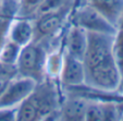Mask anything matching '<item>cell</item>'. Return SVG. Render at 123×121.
Instances as JSON below:
<instances>
[{"label":"cell","instance_id":"17","mask_svg":"<svg viewBox=\"0 0 123 121\" xmlns=\"http://www.w3.org/2000/svg\"><path fill=\"white\" fill-rule=\"evenodd\" d=\"M44 0H20L19 10L16 16L19 18H28L33 19L35 12L37 11L39 6Z\"/></svg>","mask_w":123,"mask_h":121},{"label":"cell","instance_id":"20","mask_svg":"<svg viewBox=\"0 0 123 121\" xmlns=\"http://www.w3.org/2000/svg\"><path fill=\"white\" fill-rule=\"evenodd\" d=\"M18 107H1L0 108V121L16 120Z\"/></svg>","mask_w":123,"mask_h":121},{"label":"cell","instance_id":"11","mask_svg":"<svg viewBox=\"0 0 123 121\" xmlns=\"http://www.w3.org/2000/svg\"><path fill=\"white\" fill-rule=\"evenodd\" d=\"M89 99L81 96H75L65 99L61 102L59 114L60 119L69 121L85 120L86 109L88 106Z\"/></svg>","mask_w":123,"mask_h":121},{"label":"cell","instance_id":"16","mask_svg":"<svg viewBox=\"0 0 123 121\" xmlns=\"http://www.w3.org/2000/svg\"><path fill=\"white\" fill-rule=\"evenodd\" d=\"M111 56L121 74H123V30H118L112 44Z\"/></svg>","mask_w":123,"mask_h":121},{"label":"cell","instance_id":"21","mask_svg":"<svg viewBox=\"0 0 123 121\" xmlns=\"http://www.w3.org/2000/svg\"><path fill=\"white\" fill-rule=\"evenodd\" d=\"M116 93H118V94H120L121 96H123V74H121L120 82H119V85H118V89H117Z\"/></svg>","mask_w":123,"mask_h":121},{"label":"cell","instance_id":"6","mask_svg":"<svg viewBox=\"0 0 123 121\" xmlns=\"http://www.w3.org/2000/svg\"><path fill=\"white\" fill-rule=\"evenodd\" d=\"M37 85L35 80L27 76H15L9 82L5 91L0 94V108L18 107L32 94Z\"/></svg>","mask_w":123,"mask_h":121},{"label":"cell","instance_id":"7","mask_svg":"<svg viewBox=\"0 0 123 121\" xmlns=\"http://www.w3.org/2000/svg\"><path fill=\"white\" fill-rule=\"evenodd\" d=\"M86 68L82 60L73 58L63 50V64L59 83L63 87H79L85 84Z\"/></svg>","mask_w":123,"mask_h":121},{"label":"cell","instance_id":"13","mask_svg":"<svg viewBox=\"0 0 123 121\" xmlns=\"http://www.w3.org/2000/svg\"><path fill=\"white\" fill-rule=\"evenodd\" d=\"M63 64V46L59 49L52 50L47 54L46 58V79H49L51 81L59 83L61 69Z\"/></svg>","mask_w":123,"mask_h":121},{"label":"cell","instance_id":"10","mask_svg":"<svg viewBox=\"0 0 123 121\" xmlns=\"http://www.w3.org/2000/svg\"><path fill=\"white\" fill-rule=\"evenodd\" d=\"M85 3L97 10L109 23L119 28L123 16V0H85Z\"/></svg>","mask_w":123,"mask_h":121},{"label":"cell","instance_id":"2","mask_svg":"<svg viewBox=\"0 0 123 121\" xmlns=\"http://www.w3.org/2000/svg\"><path fill=\"white\" fill-rule=\"evenodd\" d=\"M121 73L112 56H108L99 63L86 69L85 85L106 93H116Z\"/></svg>","mask_w":123,"mask_h":121},{"label":"cell","instance_id":"12","mask_svg":"<svg viewBox=\"0 0 123 121\" xmlns=\"http://www.w3.org/2000/svg\"><path fill=\"white\" fill-rule=\"evenodd\" d=\"M118 108L111 102H99L89 100L85 114L86 121H105L118 119Z\"/></svg>","mask_w":123,"mask_h":121},{"label":"cell","instance_id":"3","mask_svg":"<svg viewBox=\"0 0 123 121\" xmlns=\"http://www.w3.org/2000/svg\"><path fill=\"white\" fill-rule=\"evenodd\" d=\"M72 3L63 6L56 11L45 13L33 20L34 22V42H42L48 38L62 35L67 28L70 14L72 11Z\"/></svg>","mask_w":123,"mask_h":121},{"label":"cell","instance_id":"9","mask_svg":"<svg viewBox=\"0 0 123 121\" xmlns=\"http://www.w3.org/2000/svg\"><path fill=\"white\" fill-rule=\"evenodd\" d=\"M8 38L19 46L23 47L34 38V22L28 18L15 16L11 21L8 30Z\"/></svg>","mask_w":123,"mask_h":121},{"label":"cell","instance_id":"1","mask_svg":"<svg viewBox=\"0 0 123 121\" xmlns=\"http://www.w3.org/2000/svg\"><path fill=\"white\" fill-rule=\"evenodd\" d=\"M48 51L42 42L32 40L23 46L16 61L18 74L20 76H27L35 80L37 83L46 79V58Z\"/></svg>","mask_w":123,"mask_h":121},{"label":"cell","instance_id":"19","mask_svg":"<svg viewBox=\"0 0 123 121\" xmlns=\"http://www.w3.org/2000/svg\"><path fill=\"white\" fill-rule=\"evenodd\" d=\"M13 19L11 18H7V16H0V50L2 47L3 43L6 42L8 36V30H9V25Z\"/></svg>","mask_w":123,"mask_h":121},{"label":"cell","instance_id":"22","mask_svg":"<svg viewBox=\"0 0 123 121\" xmlns=\"http://www.w3.org/2000/svg\"><path fill=\"white\" fill-rule=\"evenodd\" d=\"M118 30H123V16H122V19H121L120 24H119V28H118Z\"/></svg>","mask_w":123,"mask_h":121},{"label":"cell","instance_id":"15","mask_svg":"<svg viewBox=\"0 0 123 121\" xmlns=\"http://www.w3.org/2000/svg\"><path fill=\"white\" fill-rule=\"evenodd\" d=\"M37 120V108L32 98H27L18 106L16 110V121H36Z\"/></svg>","mask_w":123,"mask_h":121},{"label":"cell","instance_id":"14","mask_svg":"<svg viewBox=\"0 0 123 121\" xmlns=\"http://www.w3.org/2000/svg\"><path fill=\"white\" fill-rule=\"evenodd\" d=\"M21 48V46L13 43L7 37L0 50V61L8 64H16Z\"/></svg>","mask_w":123,"mask_h":121},{"label":"cell","instance_id":"5","mask_svg":"<svg viewBox=\"0 0 123 121\" xmlns=\"http://www.w3.org/2000/svg\"><path fill=\"white\" fill-rule=\"evenodd\" d=\"M116 35L104 33L87 32V46L84 57V64L88 69L111 55L112 44Z\"/></svg>","mask_w":123,"mask_h":121},{"label":"cell","instance_id":"4","mask_svg":"<svg viewBox=\"0 0 123 121\" xmlns=\"http://www.w3.org/2000/svg\"><path fill=\"white\" fill-rule=\"evenodd\" d=\"M69 23L84 28L87 32H96L116 35L118 28L107 21L104 16L87 3L75 7L71 11Z\"/></svg>","mask_w":123,"mask_h":121},{"label":"cell","instance_id":"8","mask_svg":"<svg viewBox=\"0 0 123 121\" xmlns=\"http://www.w3.org/2000/svg\"><path fill=\"white\" fill-rule=\"evenodd\" d=\"M87 46V31L71 24L65 28L63 35V50L73 58L84 62Z\"/></svg>","mask_w":123,"mask_h":121},{"label":"cell","instance_id":"18","mask_svg":"<svg viewBox=\"0 0 123 121\" xmlns=\"http://www.w3.org/2000/svg\"><path fill=\"white\" fill-rule=\"evenodd\" d=\"M18 69L15 64H8L0 61V79L11 81L15 76H18Z\"/></svg>","mask_w":123,"mask_h":121}]
</instances>
